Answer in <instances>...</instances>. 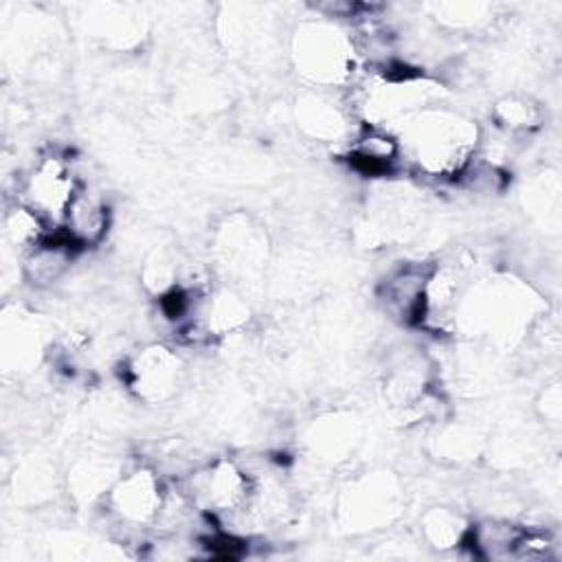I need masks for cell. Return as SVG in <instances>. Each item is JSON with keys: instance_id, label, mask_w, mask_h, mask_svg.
<instances>
[{"instance_id": "1", "label": "cell", "mask_w": 562, "mask_h": 562, "mask_svg": "<svg viewBox=\"0 0 562 562\" xmlns=\"http://www.w3.org/2000/svg\"><path fill=\"white\" fill-rule=\"evenodd\" d=\"M476 140L479 132L470 119L441 108H424L404 121L397 143L419 171L450 178L468 167Z\"/></svg>"}, {"instance_id": "2", "label": "cell", "mask_w": 562, "mask_h": 562, "mask_svg": "<svg viewBox=\"0 0 562 562\" xmlns=\"http://www.w3.org/2000/svg\"><path fill=\"white\" fill-rule=\"evenodd\" d=\"M292 57L299 72L323 86H336L351 77L356 64L353 40L329 22H307L294 33Z\"/></svg>"}, {"instance_id": "3", "label": "cell", "mask_w": 562, "mask_h": 562, "mask_svg": "<svg viewBox=\"0 0 562 562\" xmlns=\"http://www.w3.org/2000/svg\"><path fill=\"white\" fill-rule=\"evenodd\" d=\"M81 184L70 162L64 156H42L29 171L22 184V200L46 224H64Z\"/></svg>"}, {"instance_id": "4", "label": "cell", "mask_w": 562, "mask_h": 562, "mask_svg": "<svg viewBox=\"0 0 562 562\" xmlns=\"http://www.w3.org/2000/svg\"><path fill=\"white\" fill-rule=\"evenodd\" d=\"M189 492L193 503L217 514L246 512L255 496L250 476L228 459H217L195 472Z\"/></svg>"}, {"instance_id": "5", "label": "cell", "mask_w": 562, "mask_h": 562, "mask_svg": "<svg viewBox=\"0 0 562 562\" xmlns=\"http://www.w3.org/2000/svg\"><path fill=\"white\" fill-rule=\"evenodd\" d=\"M105 496L110 512L121 522L145 527L158 522L167 494L151 470L138 468L119 476Z\"/></svg>"}, {"instance_id": "6", "label": "cell", "mask_w": 562, "mask_h": 562, "mask_svg": "<svg viewBox=\"0 0 562 562\" xmlns=\"http://www.w3.org/2000/svg\"><path fill=\"white\" fill-rule=\"evenodd\" d=\"M182 378L180 358L162 347L149 345L130 362V386L140 400L162 402L171 397Z\"/></svg>"}, {"instance_id": "7", "label": "cell", "mask_w": 562, "mask_h": 562, "mask_svg": "<svg viewBox=\"0 0 562 562\" xmlns=\"http://www.w3.org/2000/svg\"><path fill=\"white\" fill-rule=\"evenodd\" d=\"M432 268L404 263L393 270L380 285L384 310L400 323H419L426 314V288Z\"/></svg>"}, {"instance_id": "8", "label": "cell", "mask_w": 562, "mask_h": 562, "mask_svg": "<svg viewBox=\"0 0 562 562\" xmlns=\"http://www.w3.org/2000/svg\"><path fill=\"white\" fill-rule=\"evenodd\" d=\"M108 222H110L108 204L94 193H88L81 189L61 226H64V233L79 248H83L101 241V237L108 231Z\"/></svg>"}, {"instance_id": "9", "label": "cell", "mask_w": 562, "mask_h": 562, "mask_svg": "<svg viewBox=\"0 0 562 562\" xmlns=\"http://www.w3.org/2000/svg\"><path fill=\"white\" fill-rule=\"evenodd\" d=\"M422 529L426 533V538L435 544V547H454V544H461L468 536V527L463 525V520L452 514L450 509L446 507H432L424 520H422Z\"/></svg>"}, {"instance_id": "10", "label": "cell", "mask_w": 562, "mask_h": 562, "mask_svg": "<svg viewBox=\"0 0 562 562\" xmlns=\"http://www.w3.org/2000/svg\"><path fill=\"white\" fill-rule=\"evenodd\" d=\"M496 119L501 121L503 127H507L509 132H525L538 125L540 121V112L538 108L527 101V99H518V97H505L503 101L496 103Z\"/></svg>"}]
</instances>
